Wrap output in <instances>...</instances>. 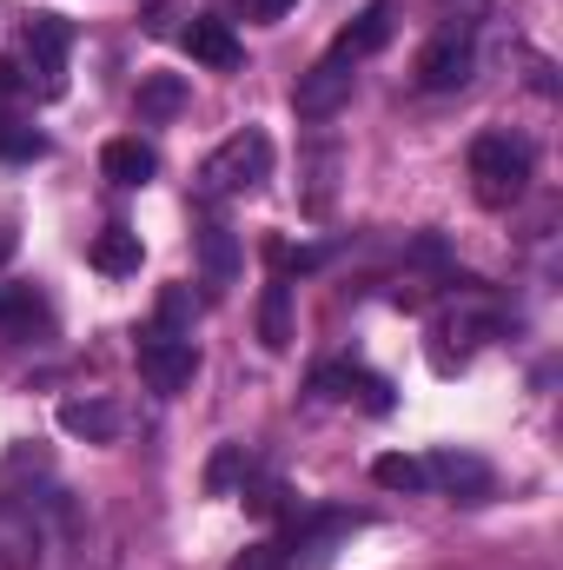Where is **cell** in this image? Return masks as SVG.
<instances>
[{
  "label": "cell",
  "mask_w": 563,
  "mask_h": 570,
  "mask_svg": "<svg viewBox=\"0 0 563 570\" xmlns=\"http://www.w3.org/2000/svg\"><path fill=\"white\" fill-rule=\"evenodd\" d=\"M464 166H471V193H477V206H491V213L517 206L524 186H531V146L517 140V134H477Z\"/></svg>",
  "instance_id": "1"
},
{
  "label": "cell",
  "mask_w": 563,
  "mask_h": 570,
  "mask_svg": "<svg viewBox=\"0 0 563 570\" xmlns=\"http://www.w3.org/2000/svg\"><path fill=\"white\" fill-rule=\"evenodd\" d=\"M266 173H273V140H266L259 127H239L233 140H219L199 159V193H206V199L253 193V186H266Z\"/></svg>",
  "instance_id": "2"
},
{
  "label": "cell",
  "mask_w": 563,
  "mask_h": 570,
  "mask_svg": "<svg viewBox=\"0 0 563 570\" xmlns=\"http://www.w3.org/2000/svg\"><path fill=\"white\" fill-rule=\"evenodd\" d=\"M134 358H140V379L159 399H172V392H186V385L199 379V345H192V332L146 325L140 338H134Z\"/></svg>",
  "instance_id": "3"
},
{
  "label": "cell",
  "mask_w": 563,
  "mask_h": 570,
  "mask_svg": "<svg viewBox=\"0 0 563 570\" xmlns=\"http://www.w3.org/2000/svg\"><path fill=\"white\" fill-rule=\"evenodd\" d=\"M358 524H365L358 511H312V518H292V531L279 538L285 564L292 570H325L332 564V551H338V538L358 531Z\"/></svg>",
  "instance_id": "4"
},
{
  "label": "cell",
  "mask_w": 563,
  "mask_h": 570,
  "mask_svg": "<svg viewBox=\"0 0 563 570\" xmlns=\"http://www.w3.org/2000/svg\"><path fill=\"white\" fill-rule=\"evenodd\" d=\"M67 47H73V27H67L60 13H33V20H27V80H33L47 100L67 94Z\"/></svg>",
  "instance_id": "5"
},
{
  "label": "cell",
  "mask_w": 563,
  "mask_h": 570,
  "mask_svg": "<svg viewBox=\"0 0 563 570\" xmlns=\"http://www.w3.org/2000/svg\"><path fill=\"white\" fill-rule=\"evenodd\" d=\"M471 73H477L471 27H444V33H437V40L418 53V87H424V94H457Z\"/></svg>",
  "instance_id": "6"
},
{
  "label": "cell",
  "mask_w": 563,
  "mask_h": 570,
  "mask_svg": "<svg viewBox=\"0 0 563 570\" xmlns=\"http://www.w3.org/2000/svg\"><path fill=\"white\" fill-rule=\"evenodd\" d=\"M352 60H338V53H325V60H312L305 73H298V87H292V107H298V120H332L345 100H352Z\"/></svg>",
  "instance_id": "7"
},
{
  "label": "cell",
  "mask_w": 563,
  "mask_h": 570,
  "mask_svg": "<svg viewBox=\"0 0 563 570\" xmlns=\"http://www.w3.org/2000/svg\"><path fill=\"white\" fill-rule=\"evenodd\" d=\"M424 464H431V484H444L457 504H491L497 498V471L484 458H471V451H437Z\"/></svg>",
  "instance_id": "8"
},
{
  "label": "cell",
  "mask_w": 563,
  "mask_h": 570,
  "mask_svg": "<svg viewBox=\"0 0 563 570\" xmlns=\"http://www.w3.org/2000/svg\"><path fill=\"white\" fill-rule=\"evenodd\" d=\"M392 20H398V7H392V0H372V7H365L338 40H332V53H338V60H352V67H358V60H372V53L392 40Z\"/></svg>",
  "instance_id": "9"
},
{
  "label": "cell",
  "mask_w": 563,
  "mask_h": 570,
  "mask_svg": "<svg viewBox=\"0 0 563 570\" xmlns=\"http://www.w3.org/2000/svg\"><path fill=\"white\" fill-rule=\"evenodd\" d=\"M312 392H318V399H352V392H358L372 412H392V385L372 379V372H358V365H318V372H312Z\"/></svg>",
  "instance_id": "10"
},
{
  "label": "cell",
  "mask_w": 563,
  "mask_h": 570,
  "mask_svg": "<svg viewBox=\"0 0 563 570\" xmlns=\"http://www.w3.org/2000/svg\"><path fill=\"white\" fill-rule=\"evenodd\" d=\"M47 325H53V312H47L40 285H0V332L7 338H33Z\"/></svg>",
  "instance_id": "11"
},
{
  "label": "cell",
  "mask_w": 563,
  "mask_h": 570,
  "mask_svg": "<svg viewBox=\"0 0 563 570\" xmlns=\"http://www.w3.org/2000/svg\"><path fill=\"white\" fill-rule=\"evenodd\" d=\"M140 233L134 226H107V233H93V246H87V259H93V273H107V279H127V273H140Z\"/></svg>",
  "instance_id": "12"
},
{
  "label": "cell",
  "mask_w": 563,
  "mask_h": 570,
  "mask_svg": "<svg viewBox=\"0 0 563 570\" xmlns=\"http://www.w3.org/2000/svg\"><path fill=\"white\" fill-rule=\"evenodd\" d=\"M100 173H107L113 186H146V179L159 173V153L146 140H107L100 146Z\"/></svg>",
  "instance_id": "13"
},
{
  "label": "cell",
  "mask_w": 563,
  "mask_h": 570,
  "mask_svg": "<svg viewBox=\"0 0 563 570\" xmlns=\"http://www.w3.org/2000/svg\"><path fill=\"white\" fill-rule=\"evenodd\" d=\"M60 431H67V438H87V444H107V438L120 431V412H113L107 399H67V405H60Z\"/></svg>",
  "instance_id": "14"
},
{
  "label": "cell",
  "mask_w": 563,
  "mask_h": 570,
  "mask_svg": "<svg viewBox=\"0 0 563 570\" xmlns=\"http://www.w3.org/2000/svg\"><path fill=\"white\" fill-rule=\"evenodd\" d=\"M186 53L199 60V67H239V40H233V27L226 20H192L186 27Z\"/></svg>",
  "instance_id": "15"
},
{
  "label": "cell",
  "mask_w": 563,
  "mask_h": 570,
  "mask_svg": "<svg viewBox=\"0 0 563 570\" xmlns=\"http://www.w3.org/2000/svg\"><path fill=\"white\" fill-rule=\"evenodd\" d=\"M199 266H206L213 292H226V285L239 279V239L226 226H199Z\"/></svg>",
  "instance_id": "16"
},
{
  "label": "cell",
  "mask_w": 563,
  "mask_h": 570,
  "mask_svg": "<svg viewBox=\"0 0 563 570\" xmlns=\"http://www.w3.org/2000/svg\"><path fill=\"white\" fill-rule=\"evenodd\" d=\"M372 478H378L385 491H405V498L431 491V464H424V458H405V451H385V458L372 464Z\"/></svg>",
  "instance_id": "17"
},
{
  "label": "cell",
  "mask_w": 563,
  "mask_h": 570,
  "mask_svg": "<svg viewBox=\"0 0 563 570\" xmlns=\"http://www.w3.org/2000/svg\"><path fill=\"white\" fill-rule=\"evenodd\" d=\"M259 338H266V352H285L292 345V285H266V298H259Z\"/></svg>",
  "instance_id": "18"
},
{
  "label": "cell",
  "mask_w": 563,
  "mask_h": 570,
  "mask_svg": "<svg viewBox=\"0 0 563 570\" xmlns=\"http://www.w3.org/2000/svg\"><path fill=\"white\" fill-rule=\"evenodd\" d=\"M186 107V80L179 73H152L140 80V120H172Z\"/></svg>",
  "instance_id": "19"
},
{
  "label": "cell",
  "mask_w": 563,
  "mask_h": 570,
  "mask_svg": "<svg viewBox=\"0 0 563 570\" xmlns=\"http://www.w3.org/2000/svg\"><path fill=\"white\" fill-rule=\"evenodd\" d=\"M239 484H246V444H219L213 464H206V491L226 498V491H239Z\"/></svg>",
  "instance_id": "20"
},
{
  "label": "cell",
  "mask_w": 563,
  "mask_h": 570,
  "mask_svg": "<svg viewBox=\"0 0 563 570\" xmlns=\"http://www.w3.org/2000/svg\"><path fill=\"white\" fill-rule=\"evenodd\" d=\"M40 153H47V134H33L27 120L0 114V159H40Z\"/></svg>",
  "instance_id": "21"
},
{
  "label": "cell",
  "mask_w": 563,
  "mask_h": 570,
  "mask_svg": "<svg viewBox=\"0 0 563 570\" xmlns=\"http://www.w3.org/2000/svg\"><path fill=\"white\" fill-rule=\"evenodd\" d=\"M186 318H192V298H186V285H166V292H159V318H152V325H166V332H186Z\"/></svg>",
  "instance_id": "22"
},
{
  "label": "cell",
  "mask_w": 563,
  "mask_h": 570,
  "mask_svg": "<svg viewBox=\"0 0 563 570\" xmlns=\"http://www.w3.org/2000/svg\"><path fill=\"white\" fill-rule=\"evenodd\" d=\"M226 570H285V551H279V538H266V544H246L239 558Z\"/></svg>",
  "instance_id": "23"
},
{
  "label": "cell",
  "mask_w": 563,
  "mask_h": 570,
  "mask_svg": "<svg viewBox=\"0 0 563 570\" xmlns=\"http://www.w3.org/2000/svg\"><path fill=\"white\" fill-rule=\"evenodd\" d=\"M246 504H253L259 518H279V511H285V491L266 478V484H253V491H246Z\"/></svg>",
  "instance_id": "24"
},
{
  "label": "cell",
  "mask_w": 563,
  "mask_h": 570,
  "mask_svg": "<svg viewBox=\"0 0 563 570\" xmlns=\"http://www.w3.org/2000/svg\"><path fill=\"white\" fill-rule=\"evenodd\" d=\"M292 7H298V0H239V13H246V20H285Z\"/></svg>",
  "instance_id": "25"
},
{
  "label": "cell",
  "mask_w": 563,
  "mask_h": 570,
  "mask_svg": "<svg viewBox=\"0 0 563 570\" xmlns=\"http://www.w3.org/2000/svg\"><path fill=\"white\" fill-rule=\"evenodd\" d=\"M20 87H27V73H20V67H13V60H0V100H13V94H20Z\"/></svg>",
  "instance_id": "26"
},
{
  "label": "cell",
  "mask_w": 563,
  "mask_h": 570,
  "mask_svg": "<svg viewBox=\"0 0 563 570\" xmlns=\"http://www.w3.org/2000/svg\"><path fill=\"white\" fill-rule=\"evenodd\" d=\"M13 253H20V233H13V226H0V266H7Z\"/></svg>",
  "instance_id": "27"
}]
</instances>
